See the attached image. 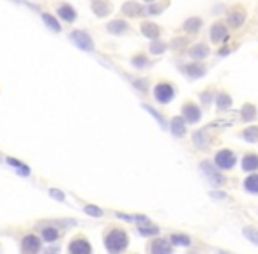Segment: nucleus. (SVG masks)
I'll return each instance as SVG.
<instances>
[{"label": "nucleus", "mask_w": 258, "mask_h": 254, "mask_svg": "<svg viewBox=\"0 0 258 254\" xmlns=\"http://www.w3.org/2000/svg\"><path fill=\"white\" fill-rule=\"evenodd\" d=\"M0 251H2V247H0Z\"/></svg>", "instance_id": "39"}, {"label": "nucleus", "mask_w": 258, "mask_h": 254, "mask_svg": "<svg viewBox=\"0 0 258 254\" xmlns=\"http://www.w3.org/2000/svg\"><path fill=\"white\" fill-rule=\"evenodd\" d=\"M58 16L62 18V20H66V22H75L76 20V11L71 5L67 4H62L60 7H58Z\"/></svg>", "instance_id": "19"}, {"label": "nucleus", "mask_w": 258, "mask_h": 254, "mask_svg": "<svg viewBox=\"0 0 258 254\" xmlns=\"http://www.w3.org/2000/svg\"><path fill=\"white\" fill-rule=\"evenodd\" d=\"M241 136L244 138L248 143H257L258 141V126H250L246 127L244 131L241 132Z\"/></svg>", "instance_id": "23"}, {"label": "nucleus", "mask_w": 258, "mask_h": 254, "mask_svg": "<svg viewBox=\"0 0 258 254\" xmlns=\"http://www.w3.org/2000/svg\"><path fill=\"white\" fill-rule=\"evenodd\" d=\"M200 171L207 177V180H209V182L214 185V187H219V185H223L225 182H227V178H225V177L219 173V170H216V166L210 161H203V162H201V164H200Z\"/></svg>", "instance_id": "2"}, {"label": "nucleus", "mask_w": 258, "mask_h": 254, "mask_svg": "<svg viewBox=\"0 0 258 254\" xmlns=\"http://www.w3.org/2000/svg\"><path fill=\"white\" fill-rule=\"evenodd\" d=\"M84 210L87 212L88 215H92V217H101V215H103V210L97 208V206H94V205H85Z\"/></svg>", "instance_id": "33"}, {"label": "nucleus", "mask_w": 258, "mask_h": 254, "mask_svg": "<svg viewBox=\"0 0 258 254\" xmlns=\"http://www.w3.org/2000/svg\"><path fill=\"white\" fill-rule=\"evenodd\" d=\"M138 233H140L142 237H158L159 235V226H156V224L152 223H147V224H140L138 226Z\"/></svg>", "instance_id": "17"}, {"label": "nucleus", "mask_w": 258, "mask_h": 254, "mask_svg": "<svg viewBox=\"0 0 258 254\" xmlns=\"http://www.w3.org/2000/svg\"><path fill=\"white\" fill-rule=\"evenodd\" d=\"M71 39H73V43H75L78 48L87 50V51H92V50H94V43H92V37L85 30L71 32Z\"/></svg>", "instance_id": "9"}, {"label": "nucleus", "mask_w": 258, "mask_h": 254, "mask_svg": "<svg viewBox=\"0 0 258 254\" xmlns=\"http://www.w3.org/2000/svg\"><path fill=\"white\" fill-rule=\"evenodd\" d=\"M246 20V13L244 9L241 7H233L230 13H228V25L233 26V28H239V26L244 23Z\"/></svg>", "instance_id": "11"}, {"label": "nucleus", "mask_w": 258, "mask_h": 254, "mask_svg": "<svg viewBox=\"0 0 258 254\" xmlns=\"http://www.w3.org/2000/svg\"><path fill=\"white\" fill-rule=\"evenodd\" d=\"M241 168L246 173H258V153L255 152L246 153L241 161Z\"/></svg>", "instance_id": "10"}, {"label": "nucleus", "mask_w": 258, "mask_h": 254, "mask_svg": "<svg viewBox=\"0 0 258 254\" xmlns=\"http://www.w3.org/2000/svg\"><path fill=\"white\" fill-rule=\"evenodd\" d=\"M170 131L172 134L177 136V138H182V136L186 134V120H184L182 117H173L170 124Z\"/></svg>", "instance_id": "13"}, {"label": "nucleus", "mask_w": 258, "mask_h": 254, "mask_svg": "<svg viewBox=\"0 0 258 254\" xmlns=\"http://www.w3.org/2000/svg\"><path fill=\"white\" fill-rule=\"evenodd\" d=\"M201 26V20L200 18H189V20H186L184 22V30L188 32H198Z\"/></svg>", "instance_id": "30"}, {"label": "nucleus", "mask_w": 258, "mask_h": 254, "mask_svg": "<svg viewBox=\"0 0 258 254\" xmlns=\"http://www.w3.org/2000/svg\"><path fill=\"white\" fill-rule=\"evenodd\" d=\"M244 189L250 194H258V173H251V175L244 180Z\"/></svg>", "instance_id": "21"}, {"label": "nucleus", "mask_w": 258, "mask_h": 254, "mask_svg": "<svg viewBox=\"0 0 258 254\" xmlns=\"http://www.w3.org/2000/svg\"><path fill=\"white\" fill-rule=\"evenodd\" d=\"M241 117H242V120H246V122L255 120L257 119V108H255L253 104H244L241 110Z\"/></svg>", "instance_id": "27"}, {"label": "nucleus", "mask_w": 258, "mask_h": 254, "mask_svg": "<svg viewBox=\"0 0 258 254\" xmlns=\"http://www.w3.org/2000/svg\"><path fill=\"white\" fill-rule=\"evenodd\" d=\"M117 217L120 221H126V223H133V224H147V223H150L149 221V217L147 215H142V214H138V215H127V214H117Z\"/></svg>", "instance_id": "18"}, {"label": "nucleus", "mask_w": 258, "mask_h": 254, "mask_svg": "<svg viewBox=\"0 0 258 254\" xmlns=\"http://www.w3.org/2000/svg\"><path fill=\"white\" fill-rule=\"evenodd\" d=\"M165 50H167V44H163L161 41H156V43L150 44V51H152V53H158V55H161Z\"/></svg>", "instance_id": "34"}, {"label": "nucleus", "mask_w": 258, "mask_h": 254, "mask_svg": "<svg viewBox=\"0 0 258 254\" xmlns=\"http://www.w3.org/2000/svg\"><path fill=\"white\" fill-rule=\"evenodd\" d=\"M189 57L195 60H203L205 57H209V46L207 44H197L189 50Z\"/></svg>", "instance_id": "16"}, {"label": "nucleus", "mask_w": 258, "mask_h": 254, "mask_svg": "<svg viewBox=\"0 0 258 254\" xmlns=\"http://www.w3.org/2000/svg\"><path fill=\"white\" fill-rule=\"evenodd\" d=\"M228 35V30L225 28V25H221V23H216V25H212V28H210V39L214 41V43H221V41L227 39Z\"/></svg>", "instance_id": "14"}, {"label": "nucleus", "mask_w": 258, "mask_h": 254, "mask_svg": "<svg viewBox=\"0 0 258 254\" xmlns=\"http://www.w3.org/2000/svg\"><path fill=\"white\" fill-rule=\"evenodd\" d=\"M170 244L172 246H182V247H188L189 244H191V238L188 237V235H184V233H173L170 238Z\"/></svg>", "instance_id": "22"}, {"label": "nucleus", "mask_w": 258, "mask_h": 254, "mask_svg": "<svg viewBox=\"0 0 258 254\" xmlns=\"http://www.w3.org/2000/svg\"><path fill=\"white\" fill-rule=\"evenodd\" d=\"M214 162H216V166H218L219 170H232V168L235 166V162H237V155L232 152V150L223 149V150H219V152L216 153Z\"/></svg>", "instance_id": "5"}, {"label": "nucleus", "mask_w": 258, "mask_h": 254, "mask_svg": "<svg viewBox=\"0 0 258 254\" xmlns=\"http://www.w3.org/2000/svg\"><path fill=\"white\" fill-rule=\"evenodd\" d=\"M43 22L48 25V28L50 30H53V32H60L62 30V26H60V23L55 20V18L52 16V14H48V13H44L43 14Z\"/></svg>", "instance_id": "28"}, {"label": "nucleus", "mask_w": 258, "mask_h": 254, "mask_svg": "<svg viewBox=\"0 0 258 254\" xmlns=\"http://www.w3.org/2000/svg\"><path fill=\"white\" fill-rule=\"evenodd\" d=\"M182 73H184V75H188L189 78H200V76L205 75V67L198 66V64H197V66H186Z\"/></svg>", "instance_id": "25"}, {"label": "nucleus", "mask_w": 258, "mask_h": 254, "mask_svg": "<svg viewBox=\"0 0 258 254\" xmlns=\"http://www.w3.org/2000/svg\"><path fill=\"white\" fill-rule=\"evenodd\" d=\"M242 235H244L248 240L253 244V246L258 247V229L257 228H251V226H248V228L242 229Z\"/></svg>", "instance_id": "32"}, {"label": "nucleus", "mask_w": 258, "mask_h": 254, "mask_svg": "<svg viewBox=\"0 0 258 254\" xmlns=\"http://www.w3.org/2000/svg\"><path fill=\"white\" fill-rule=\"evenodd\" d=\"M182 119L189 124H197L201 119V111L198 108V104H195L193 101H188L182 104Z\"/></svg>", "instance_id": "8"}, {"label": "nucleus", "mask_w": 258, "mask_h": 254, "mask_svg": "<svg viewBox=\"0 0 258 254\" xmlns=\"http://www.w3.org/2000/svg\"><path fill=\"white\" fill-rule=\"evenodd\" d=\"M67 254H92V246L87 237L76 235L67 244Z\"/></svg>", "instance_id": "3"}, {"label": "nucleus", "mask_w": 258, "mask_h": 254, "mask_svg": "<svg viewBox=\"0 0 258 254\" xmlns=\"http://www.w3.org/2000/svg\"><path fill=\"white\" fill-rule=\"evenodd\" d=\"M175 96V88L172 83L168 81H159L156 87H154V97H156V101L161 102V104H167L173 99Z\"/></svg>", "instance_id": "4"}, {"label": "nucleus", "mask_w": 258, "mask_h": 254, "mask_svg": "<svg viewBox=\"0 0 258 254\" xmlns=\"http://www.w3.org/2000/svg\"><path fill=\"white\" fill-rule=\"evenodd\" d=\"M212 196H216V200H221V198L225 196V194H221V193H210Z\"/></svg>", "instance_id": "36"}, {"label": "nucleus", "mask_w": 258, "mask_h": 254, "mask_svg": "<svg viewBox=\"0 0 258 254\" xmlns=\"http://www.w3.org/2000/svg\"><path fill=\"white\" fill-rule=\"evenodd\" d=\"M41 247H43V240L35 235H25L22 238V254H39L41 253Z\"/></svg>", "instance_id": "6"}, {"label": "nucleus", "mask_w": 258, "mask_h": 254, "mask_svg": "<svg viewBox=\"0 0 258 254\" xmlns=\"http://www.w3.org/2000/svg\"><path fill=\"white\" fill-rule=\"evenodd\" d=\"M230 104H232V99H230V96H227V94H219V96L216 97V106H218L219 111L228 110Z\"/></svg>", "instance_id": "29"}, {"label": "nucleus", "mask_w": 258, "mask_h": 254, "mask_svg": "<svg viewBox=\"0 0 258 254\" xmlns=\"http://www.w3.org/2000/svg\"><path fill=\"white\" fill-rule=\"evenodd\" d=\"M50 196H53L58 202H64V193L62 191H57V189H50Z\"/></svg>", "instance_id": "35"}, {"label": "nucleus", "mask_w": 258, "mask_h": 254, "mask_svg": "<svg viewBox=\"0 0 258 254\" xmlns=\"http://www.w3.org/2000/svg\"><path fill=\"white\" fill-rule=\"evenodd\" d=\"M106 28H108L110 34H117L118 35V34H124V32H126L129 26H127V23L122 22V20H115V22L110 23Z\"/></svg>", "instance_id": "24"}, {"label": "nucleus", "mask_w": 258, "mask_h": 254, "mask_svg": "<svg viewBox=\"0 0 258 254\" xmlns=\"http://www.w3.org/2000/svg\"><path fill=\"white\" fill-rule=\"evenodd\" d=\"M7 162H9V164H11V166H13V168H16V171H18V173H20V175H23V177L30 175V168L25 166V164H22V162L16 161V159L9 157V159H7Z\"/></svg>", "instance_id": "31"}, {"label": "nucleus", "mask_w": 258, "mask_h": 254, "mask_svg": "<svg viewBox=\"0 0 258 254\" xmlns=\"http://www.w3.org/2000/svg\"><path fill=\"white\" fill-rule=\"evenodd\" d=\"M145 2H154V0H145Z\"/></svg>", "instance_id": "38"}, {"label": "nucleus", "mask_w": 258, "mask_h": 254, "mask_svg": "<svg viewBox=\"0 0 258 254\" xmlns=\"http://www.w3.org/2000/svg\"><path fill=\"white\" fill-rule=\"evenodd\" d=\"M142 34H143L145 37L154 39V37L159 35V26L154 25V23H143V25H142Z\"/></svg>", "instance_id": "26"}, {"label": "nucleus", "mask_w": 258, "mask_h": 254, "mask_svg": "<svg viewBox=\"0 0 258 254\" xmlns=\"http://www.w3.org/2000/svg\"><path fill=\"white\" fill-rule=\"evenodd\" d=\"M129 246V237L122 228H108L105 231V247L110 254H122Z\"/></svg>", "instance_id": "1"}, {"label": "nucleus", "mask_w": 258, "mask_h": 254, "mask_svg": "<svg viewBox=\"0 0 258 254\" xmlns=\"http://www.w3.org/2000/svg\"><path fill=\"white\" fill-rule=\"evenodd\" d=\"M58 237H60V231L55 226H44L43 231H41V240L46 242V244H55Z\"/></svg>", "instance_id": "12"}, {"label": "nucleus", "mask_w": 258, "mask_h": 254, "mask_svg": "<svg viewBox=\"0 0 258 254\" xmlns=\"http://www.w3.org/2000/svg\"><path fill=\"white\" fill-rule=\"evenodd\" d=\"M216 253H218V254H232V253H227V251H219V249H216Z\"/></svg>", "instance_id": "37"}, {"label": "nucleus", "mask_w": 258, "mask_h": 254, "mask_svg": "<svg viewBox=\"0 0 258 254\" xmlns=\"http://www.w3.org/2000/svg\"><path fill=\"white\" fill-rule=\"evenodd\" d=\"M122 13L127 14V16H142L145 13L143 7L140 4H136V2H129L122 7Z\"/></svg>", "instance_id": "20"}, {"label": "nucleus", "mask_w": 258, "mask_h": 254, "mask_svg": "<svg viewBox=\"0 0 258 254\" xmlns=\"http://www.w3.org/2000/svg\"><path fill=\"white\" fill-rule=\"evenodd\" d=\"M92 11L99 18H103V16H108L112 7H110V4L106 0H94V2H92Z\"/></svg>", "instance_id": "15"}, {"label": "nucleus", "mask_w": 258, "mask_h": 254, "mask_svg": "<svg viewBox=\"0 0 258 254\" xmlns=\"http://www.w3.org/2000/svg\"><path fill=\"white\" fill-rule=\"evenodd\" d=\"M147 254H173V246L168 238H154L147 246Z\"/></svg>", "instance_id": "7"}]
</instances>
